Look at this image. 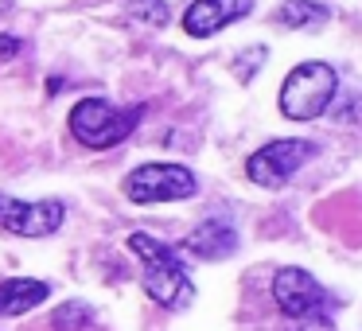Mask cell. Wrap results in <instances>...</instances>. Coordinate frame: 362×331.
Wrapping results in <instances>:
<instances>
[{"mask_svg": "<svg viewBox=\"0 0 362 331\" xmlns=\"http://www.w3.org/2000/svg\"><path fill=\"white\" fill-rule=\"evenodd\" d=\"M339 79L327 63H300L296 71H288L281 86V113L288 121H312L320 113H327V105L335 102Z\"/></svg>", "mask_w": 362, "mask_h": 331, "instance_id": "3", "label": "cell"}, {"mask_svg": "<svg viewBox=\"0 0 362 331\" xmlns=\"http://www.w3.org/2000/svg\"><path fill=\"white\" fill-rule=\"evenodd\" d=\"M331 16L327 4H315V0H284V4H276L273 20L284 28H315L323 24V20Z\"/></svg>", "mask_w": 362, "mask_h": 331, "instance_id": "11", "label": "cell"}, {"mask_svg": "<svg viewBox=\"0 0 362 331\" xmlns=\"http://www.w3.org/2000/svg\"><path fill=\"white\" fill-rule=\"evenodd\" d=\"M199 191V180L191 168L183 164H141L136 172H129L125 195L133 203H172V199H191Z\"/></svg>", "mask_w": 362, "mask_h": 331, "instance_id": "4", "label": "cell"}, {"mask_svg": "<svg viewBox=\"0 0 362 331\" xmlns=\"http://www.w3.org/2000/svg\"><path fill=\"white\" fill-rule=\"evenodd\" d=\"M51 296L47 281H35V277H8L0 281V315H24L32 308H40Z\"/></svg>", "mask_w": 362, "mask_h": 331, "instance_id": "9", "label": "cell"}, {"mask_svg": "<svg viewBox=\"0 0 362 331\" xmlns=\"http://www.w3.org/2000/svg\"><path fill=\"white\" fill-rule=\"evenodd\" d=\"M129 12H133V20H144V24H152V28L168 24V4L164 0H133Z\"/></svg>", "mask_w": 362, "mask_h": 331, "instance_id": "13", "label": "cell"}, {"mask_svg": "<svg viewBox=\"0 0 362 331\" xmlns=\"http://www.w3.org/2000/svg\"><path fill=\"white\" fill-rule=\"evenodd\" d=\"M315 156L312 141H269L245 160V175H250L257 187H284L308 160Z\"/></svg>", "mask_w": 362, "mask_h": 331, "instance_id": "5", "label": "cell"}, {"mask_svg": "<svg viewBox=\"0 0 362 331\" xmlns=\"http://www.w3.org/2000/svg\"><path fill=\"white\" fill-rule=\"evenodd\" d=\"M90 320H94V312H90V304H82V300H71V304L55 308V315H51V323H55L59 331H86Z\"/></svg>", "mask_w": 362, "mask_h": 331, "instance_id": "12", "label": "cell"}, {"mask_svg": "<svg viewBox=\"0 0 362 331\" xmlns=\"http://www.w3.org/2000/svg\"><path fill=\"white\" fill-rule=\"evenodd\" d=\"M141 117H144V105L121 110L105 98H82L71 110V133L86 149H113L141 125Z\"/></svg>", "mask_w": 362, "mask_h": 331, "instance_id": "2", "label": "cell"}, {"mask_svg": "<svg viewBox=\"0 0 362 331\" xmlns=\"http://www.w3.org/2000/svg\"><path fill=\"white\" fill-rule=\"evenodd\" d=\"M129 250H133V257L141 261L144 292H148L160 308L180 312V308H187L191 300H195V281L187 277V269H183L180 257H175L172 245H164L160 238L144 234V230H133V234H129Z\"/></svg>", "mask_w": 362, "mask_h": 331, "instance_id": "1", "label": "cell"}, {"mask_svg": "<svg viewBox=\"0 0 362 331\" xmlns=\"http://www.w3.org/2000/svg\"><path fill=\"white\" fill-rule=\"evenodd\" d=\"M12 8V0H0V12H8Z\"/></svg>", "mask_w": 362, "mask_h": 331, "instance_id": "15", "label": "cell"}, {"mask_svg": "<svg viewBox=\"0 0 362 331\" xmlns=\"http://www.w3.org/2000/svg\"><path fill=\"white\" fill-rule=\"evenodd\" d=\"M187 250L195 253V257H203V261H222V257H230V253L238 250V230L226 226V222H218V219H211V222H203V226L191 230Z\"/></svg>", "mask_w": 362, "mask_h": 331, "instance_id": "10", "label": "cell"}, {"mask_svg": "<svg viewBox=\"0 0 362 331\" xmlns=\"http://www.w3.org/2000/svg\"><path fill=\"white\" fill-rule=\"evenodd\" d=\"M273 300L284 315L308 320V315H320L323 308H327V289H323L308 269L284 265V269H276V277H273Z\"/></svg>", "mask_w": 362, "mask_h": 331, "instance_id": "7", "label": "cell"}, {"mask_svg": "<svg viewBox=\"0 0 362 331\" xmlns=\"http://www.w3.org/2000/svg\"><path fill=\"white\" fill-rule=\"evenodd\" d=\"M66 219L63 199H16L0 191V230H8L16 238H51Z\"/></svg>", "mask_w": 362, "mask_h": 331, "instance_id": "6", "label": "cell"}, {"mask_svg": "<svg viewBox=\"0 0 362 331\" xmlns=\"http://www.w3.org/2000/svg\"><path fill=\"white\" fill-rule=\"evenodd\" d=\"M250 12H253V0H195L183 12V32L195 35V40H211V35H218L222 28L238 24Z\"/></svg>", "mask_w": 362, "mask_h": 331, "instance_id": "8", "label": "cell"}, {"mask_svg": "<svg viewBox=\"0 0 362 331\" xmlns=\"http://www.w3.org/2000/svg\"><path fill=\"white\" fill-rule=\"evenodd\" d=\"M20 47H24V43H20L16 35H0V59H12V55H20Z\"/></svg>", "mask_w": 362, "mask_h": 331, "instance_id": "14", "label": "cell"}]
</instances>
